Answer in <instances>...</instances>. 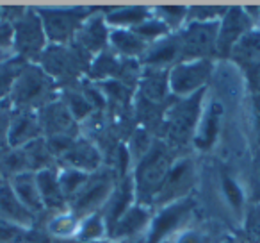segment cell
Segmentation results:
<instances>
[{
    "label": "cell",
    "mask_w": 260,
    "mask_h": 243,
    "mask_svg": "<svg viewBox=\"0 0 260 243\" xmlns=\"http://www.w3.org/2000/svg\"><path fill=\"white\" fill-rule=\"evenodd\" d=\"M207 75L205 63H198L194 66H180L173 73V88L177 91H191Z\"/></svg>",
    "instance_id": "6da1fadb"
},
{
    "label": "cell",
    "mask_w": 260,
    "mask_h": 243,
    "mask_svg": "<svg viewBox=\"0 0 260 243\" xmlns=\"http://www.w3.org/2000/svg\"><path fill=\"white\" fill-rule=\"evenodd\" d=\"M185 211V204L184 206H173L170 209H166L159 218H157L155 225H153L152 231V238H150V243H157L171 227H175L178 222V218L182 217V213Z\"/></svg>",
    "instance_id": "7a4b0ae2"
},
{
    "label": "cell",
    "mask_w": 260,
    "mask_h": 243,
    "mask_svg": "<svg viewBox=\"0 0 260 243\" xmlns=\"http://www.w3.org/2000/svg\"><path fill=\"white\" fill-rule=\"evenodd\" d=\"M48 16H50L47 20L48 33H50L52 38H59V40L68 36L77 22L72 16V13H48Z\"/></svg>",
    "instance_id": "3957f363"
},
{
    "label": "cell",
    "mask_w": 260,
    "mask_h": 243,
    "mask_svg": "<svg viewBox=\"0 0 260 243\" xmlns=\"http://www.w3.org/2000/svg\"><path fill=\"white\" fill-rule=\"evenodd\" d=\"M40 186L43 192V199L48 204H57L61 200V192H59V182L52 177L48 172L40 175Z\"/></svg>",
    "instance_id": "277c9868"
},
{
    "label": "cell",
    "mask_w": 260,
    "mask_h": 243,
    "mask_svg": "<svg viewBox=\"0 0 260 243\" xmlns=\"http://www.w3.org/2000/svg\"><path fill=\"white\" fill-rule=\"evenodd\" d=\"M18 41L27 52L36 50L38 47L41 45V33L38 31V27L34 23H29L25 25L18 34Z\"/></svg>",
    "instance_id": "5b68a950"
},
{
    "label": "cell",
    "mask_w": 260,
    "mask_h": 243,
    "mask_svg": "<svg viewBox=\"0 0 260 243\" xmlns=\"http://www.w3.org/2000/svg\"><path fill=\"white\" fill-rule=\"evenodd\" d=\"M16 192H18L20 199L25 200L27 204H30L32 207H38L40 206V197L36 193V188L30 184L29 177H20L16 181Z\"/></svg>",
    "instance_id": "8992f818"
},
{
    "label": "cell",
    "mask_w": 260,
    "mask_h": 243,
    "mask_svg": "<svg viewBox=\"0 0 260 243\" xmlns=\"http://www.w3.org/2000/svg\"><path fill=\"white\" fill-rule=\"evenodd\" d=\"M43 91V80L41 77H27V79L22 80L20 84V97L23 100H30V98L38 97V95Z\"/></svg>",
    "instance_id": "52a82bcc"
},
{
    "label": "cell",
    "mask_w": 260,
    "mask_h": 243,
    "mask_svg": "<svg viewBox=\"0 0 260 243\" xmlns=\"http://www.w3.org/2000/svg\"><path fill=\"white\" fill-rule=\"evenodd\" d=\"M242 29V18L239 15V11H234L230 16H228L226 23H224V29H223V43L228 45L235 40V34Z\"/></svg>",
    "instance_id": "ba28073f"
},
{
    "label": "cell",
    "mask_w": 260,
    "mask_h": 243,
    "mask_svg": "<svg viewBox=\"0 0 260 243\" xmlns=\"http://www.w3.org/2000/svg\"><path fill=\"white\" fill-rule=\"evenodd\" d=\"M114 43H116V47L123 52H138L139 48H141V41H139L136 36L126 34V33L114 34Z\"/></svg>",
    "instance_id": "9c48e42d"
},
{
    "label": "cell",
    "mask_w": 260,
    "mask_h": 243,
    "mask_svg": "<svg viewBox=\"0 0 260 243\" xmlns=\"http://www.w3.org/2000/svg\"><path fill=\"white\" fill-rule=\"evenodd\" d=\"M145 218H146V214L143 213V211H139V209L130 211V214L121 222V225H119V232H125V234L126 232H134L136 229L141 227Z\"/></svg>",
    "instance_id": "30bf717a"
},
{
    "label": "cell",
    "mask_w": 260,
    "mask_h": 243,
    "mask_svg": "<svg viewBox=\"0 0 260 243\" xmlns=\"http://www.w3.org/2000/svg\"><path fill=\"white\" fill-rule=\"evenodd\" d=\"M216 131H217V116L216 113H210L207 116V122H205V127H203V132H202V138H200V145L202 147H209L210 143L214 142V136H216Z\"/></svg>",
    "instance_id": "8fae6325"
},
{
    "label": "cell",
    "mask_w": 260,
    "mask_h": 243,
    "mask_svg": "<svg viewBox=\"0 0 260 243\" xmlns=\"http://www.w3.org/2000/svg\"><path fill=\"white\" fill-rule=\"evenodd\" d=\"M36 127H34V122L29 118H22L16 122L15 132H13V142H22L25 138H30L34 134Z\"/></svg>",
    "instance_id": "7c38bea8"
},
{
    "label": "cell",
    "mask_w": 260,
    "mask_h": 243,
    "mask_svg": "<svg viewBox=\"0 0 260 243\" xmlns=\"http://www.w3.org/2000/svg\"><path fill=\"white\" fill-rule=\"evenodd\" d=\"M105 192H107V186H105V184L94 186L93 190H89V193H86V195L79 200V204H77V206H79V209L82 211V209H86V207L93 206L94 202H98V200L105 195Z\"/></svg>",
    "instance_id": "4fadbf2b"
},
{
    "label": "cell",
    "mask_w": 260,
    "mask_h": 243,
    "mask_svg": "<svg viewBox=\"0 0 260 243\" xmlns=\"http://www.w3.org/2000/svg\"><path fill=\"white\" fill-rule=\"evenodd\" d=\"M223 188H224V193H226V197H228V200H230L232 206H234L235 209H237V207H241L242 193H241V190H239V186L235 184L230 177H224L223 179Z\"/></svg>",
    "instance_id": "5bb4252c"
},
{
    "label": "cell",
    "mask_w": 260,
    "mask_h": 243,
    "mask_svg": "<svg viewBox=\"0 0 260 243\" xmlns=\"http://www.w3.org/2000/svg\"><path fill=\"white\" fill-rule=\"evenodd\" d=\"M145 16V13L141 9H132V11H121L118 15L112 16L114 23H128V22H139Z\"/></svg>",
    "instance_id": "9a60e30c"
},
{
    "label": "cell",
    "mask_w": 260,
    "mask_h": 243,
    "mask_svg": "<svg viewBox=\"0 0 260 243\" xmlns=\"http://www.w3.org/2000/svg\"><path fill=\"white\" fill-rule=\"evenodd\" d=\"M128 199H130V192H128V188L125 186V190H123L121 195H119L118 202H114V207H112V211H111V220H112V222H114L116 218H118L119 214L123 213L125 206L128 204Z\"/></svg>",
    "instance_id": "2e32d148"
},
{
    "label": "cell",
    "mask_w": 260,
    "mask_h": 243,
    "mask_svg": "<svg viewBox=\"0 0 260 243\" xmlns=\"http://www.w3.org/2000/svg\"><path fill=\"white\" fill-rule=\"evenodd\" d=\"M173 56H175V47H173V45H164V47L157 48V50L153 52V56L150 58V61H152V63L168 61V59H171Z\"/></svg>",
    "instance_id": "e0dca14e"
},
{
    "label": "cell",
    "mask_w": 260,
    "mask_h": 243,
    "mask_svg": "<svg viewBox=\"0 0 260 243\" xmlns=\"http://www.w3.org/2000/svg\"><path fill=\"white\" fill-rule=\"evenodd\" d=\"M84 181H86V179H84V175H80V174H68V175H64V179H62V184H64L66 192H72V190H77V186L82 184Z\"/></svg>",
    "instance_id": "ac0fdd59"
},
{
    "label": "cell",
    "mask_w": 260,
    "mask_h": 243,
    "mask_svg": "<svg viewBox=\"0 0 260 243\" xmlns=\"http://www.w3.org/2000/svg\"><path fill=\"white\" fill-rule=\"evenodd\" d=\"M100 234H102V224L96 220V218L87 222L86 227H84V231H82L84 238H94V236H100Z\"/></svg>",
    "instance_id": "d6986e66"
},
{
    "label": "cell",
    "mask_w": 260,
    "mask_h": 243,
    "mask_svg": "<svg viewBox=\"0 0 260 243\" xmlns=\"http://www.w3.org/2000/svg\"><path fill=\"white\" fill-rule=\"evenodd\" d=\"M0 202L4 204L6 209H9L13 214H23V211L20 209V206L15 202V199H13V195H9L8 192H4V195H0Z\"/></svg>",
    "instance_id": "ffe728a7"
},
{
    "label": "cell",
    "mask_w": 260,
    "mask_h": 243,
    "mask_svg": "<svg viewBox=\"0 0 260 243\" xmlns=\"http://www.w3.org/2000/svg\"><path fill=\"white\" fill-rule=\"evenodd\" d=\"M72 105H73V111L77 113V116H84L89 111V104L80 97H72Z\"/></svg>",
    "instance_id": "44dd1931"
},
{
    "label": "cell",
    "mask_w": 260,
    "mask_h": 243,
    "mask_svg": "<svg viewBox=\"0 0 260 243\" xmlns=\"http://www.w3.org/2000/svg\"><path fill=\"white\" fill-rule=\"evenodd\" d=\"M9 83H11V70L9 72H0V93L8 88Z\"/></svg>",
    "instance_id": "7402d4cb"
},
{
    "label": "cell",
    "mask_w": 260,
    "mask_h": 243,
    "mask_svg": "<svg viewBox=\"0 0 260 243\" xmlns=\"http://www.w3.org/2000/svg\"><path fill=\"white\" fill-rule=\"evenodd\" d=\"M141 33L145 34V36H153V34L160 33V27H159V25H153V23H150V25H145V27H143Z\"/></svg>",
    "instance_id": "603a6c76"
},
{
    "label": "cell",
    "mask_w": 260,
    "mask_h": 243,
    "mask_svg": "<svg viewBox=\"0 0 260 243\" xmlns=\"http://www.w3.org/2000/svg\"><path fill=\"white\" fill-rule=\"evenodd\" d=\"M182 243H200L198 241V238H196V236H185V238L184 239H182Z\"/></svg>",
    "instance_id": "cb8c5ba5"
},
{
    "label": "cell",
    "mask_w": 260,
    "mask_h": 243,
    "mask_svg": "<svg viewBox=\"0 0 260 243\" xmlns=\"http://www.w3.org/2000/svg\"><path fill=\"white\" fill-rule=\"evenodd\" d=\"M256 120H258V122H256V124H258V131H260V97H256Z\"/></svg>",
    "instance_id": "d4e9b609"
}]
</instances>
